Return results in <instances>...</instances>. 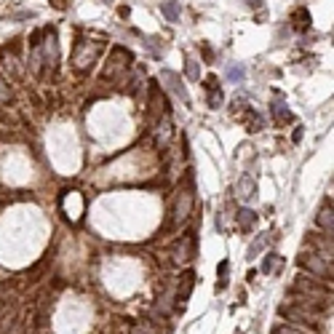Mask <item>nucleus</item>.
<instances>
[{"label": "nucleus", "mask_w": 334, "mask_h": 334, "mask_svg": "<svg viewBox=\"0 0 334 334\" xmlns=\"http://www.w3.org/2000/svg\"><path fill=\"white\" fill-rule=\"evenodd\" d=\"M297 262H299V268H305L310 275H315V278H321V281L332 278V262H329V259H324L321 254H313V251L299 254Z\"/></svg>", "instance_id": "1"}, {"label": "nucleus", "mask_w": 334, "mask_h": 334, "mask_svg": "<svg viewBox=\"0 0 334 334\" xmlns=\"http://www.w3.org/2000/svg\"><path fill=\"white\" fill-rule=\"evenodd\" d=\"M190 211H192V190H182V192H179V198H177V203H174V211H171L174 225L188 222Z\"/></svg>", "instance_id": "2"}, {"label": "nucleus", "mask_w": 334, "mask_h": 334, "mask_svg": "<svg viewBox=\"0 0 334 334\" xmlns=\"http://www.w3.org/2000/svg\"><path fill=\"white\" fill-rule=\"evenodd\" d=\"M192 254H195V235H192V233H185L182 241L174 246V259H179V262H188V259H192Z\"/></svg>", "instance_id": "3"}, {"label": "nucleus", "mask_w": 334, "mask_h": 334, "mask_svg": "<svg viewBox=\"0 0 334 334\" xmlns=\"http://www.w3.org/2000/svg\"><path fill=\"white\" fill-rule=\"evenodd\" d=\"M150 115H152L150 118L152 123H155V118L161 121V118L166 115V96H163V91L158 86L150 88Z\"/></svg>", "instance_id": "4"}, {"label": "nucleus", "mask_w": 334, "mask_h": 334, "mask_svg": "<svg viewBox=\"0 0 334 334\" xmlns=\"http://www.w3.org/2000/svg\"><path fill=\"white\" fill-rule=\"evenodd\" d=\"M161 81H166V83H168V88H171V94H174V96H179V99H182L185 104L190 102L188 88L182 86V81H179L177 72H171V70H161Z\"/></svg>", "instance_id": "5"}, {"label": "nucleus", "mask_w": 334, "mask_h": 334, "mask_svg": "<svg viewBox=\"0 0 334 334\" xmlns=\"http://www.w3.org/2000/svg\"><path fill=\"white\" fill-rule=\"evenodd\" d=\"M99 43H86V46H81L75 51V64L81 67V70H86L88 64H94V59H96V54H99Z\"/></svg>", "instance_id": "6"}, {"label": "nucleus", "mask_w": 334, "mask_h": 334, "mask_svg": "<svg viewBox=\"0 0 334 334\" xmlns=\"http://www.w3.org/2000/svg\"><path fill=\"white\" fill-rule=\"evenodd\" d=\"M192 286H195V273H192V270H188V273L179 278V286H177V302H179V305H185V302L190 299Z\"/></svg>", "instance_id": "7"}, {"label": "nucleus", "mask_w": 334, "mask_h": 334, "mask_svg": "<svg viewBox=\"0 0 334 334\" xmlns=\"http://www.w3.org/2000/svg\"><path fill=\"white\" fill-rule=\"evenodd\" d=\"M206 91H209V107L219 110L222 107V91L217 88V78H206Z\"/></svg>", "instance_id": "8"}, {"label": "nucleus", "mask_w": 334, "mask_h": 334, "mask_svg": "<svg viewBox=\"0 0 334 334\" xmlns=\"http://www.w3.org/2000/svg\"><path fill=\"white\" fill-rule=\"evenodd\" d=\"M270 115L275 118V123H278V126H284V123L292 121V112L286 110L284 102H273V104H270Z\"/></svg>", "instance_id": "9"}, {"label": "nucleus", "mask_w": 334, "mask_h": 334, "mask_svg": "<svg viewBox=\"0 0 334 334\" xmlns=\"http://www.w3.org/2000/svg\"><path fill=\"white\" fill-rule=\"evenodd\" d=\"M238 195L243 198V201H251V198L257 195V185H254L251 177H241V182H238Z\"/></svg>", "instance_id": "10"}, {"label": "nucleus", "mask_w": 334, "mask_h": 334, "mask_svg": "<svg viewBox=\"0 0 334 334\" xmlns=\"http://www.w3.org/2000/svg\"><path fill=\"white\" fill-rule=\"evenodd\" d=\"M254 225H257V214H254L251 209H241L238 211V228L243 230V233H249Z\"/></svg>", "instance_id": "11"}, {"label": "nucleus", "mask_w": 334, "mask_h": 334, "mask_svg": "<svg viewBox=\"0 0 334 334\" xmlns=\"http://www.w3.org/2000/svg\"><path fill=\"white\" fill-rule=\"evenodd\" d=\"M161 11H163V16H166L171 24H177V21H179V14H182V11H179V5L174 3V0H163V3H161Z\"/></svg>", "instance_id": "12"}, {"label": "nucleus", "mask_w": 334, "mask_h": 334, "mask_svg": "<svg viewBox=\"0 0 334 334\" xmlns=\"http://www.w3.org/2000/svg\"><path fill=\"white\" fill-rule=\"evenodd\" d=\"M281 265H284V257H278V254H268V257H265V262H262V273H265V275L278 273Z\"/></svg>", "instance_id": "13"}, {"label": "nucleus", "mask_w": 334, "mask_h": 334, "mask_svg": "<svg viewBox=\"0 0 334 334\" xmlns=\"http://www.w3.org/2000/svg\"><path fill=\"white\" fill-rule=\"evenodd\" d=\"M332 222H334V219H332V206H329V209H321V214H318V225L324 228V233H326V235H332Z\"/></svg>", "instance_id": "14"}, {"label": "nucleus", "mask_w": 334, "mask_h": 334, "mask_svg": "<svg viewBox=\"0 0 334 334\" xmlns=\"http://www.w3.org/2000/svg\"><path fill=\"white\" fill-rule=\"evenodd\" d=\"M268 241H270V238H268V235H259V238H257V241H254V243H251V246H249V254H246V259H254V257H257V254H259V251H262V249H265V246H268Z\"/></svg>", "instance_id": "15"}, {"label": "nucleus", "mask_w": 334, "mask_h": 334, "mask_svg": "<svg viewBox=\"0 0 334 334\" xmlns=\"http://www.w3.org/2000/svg\"><path fill=\"white\" fill-rule=\"evenodd\" d=\"M185 75H188L190 81H201V67H198L195 59H188V62H185Z\"/></svg>", "instance_id": "16"}, {"label": "nucleus", "mask_w": 334, "mask_h": 334, "mask_svg": "<svg viewBox=\"0 0 334 334\" xmlns=\"http://www.w3.org/2000/svg\"><path fill=\"white\" fill-rule=\"evenodd\" d=\"M228 273H230V262H219V281H217V289H225L228 286Z\"/></svg>", "instance_id": "17"}, {"label": "nucleus", "mask_w": 334, "mask_h": 334, "mask_svg": "<svg viewBox=\"0 0 334 334\" xmlns=\"http://www.w3.org/2000/svg\"><path fill=\"white\" fill-rule=\"evenodd\" d=\"M228 78L238 83V81H243V78H246V70H243L241 64H230V67H228Z\"/></svg>", "instance_id": "18"}, {"label": "nucleus", "mask_w": 334, "mask_h": 334, "mask_svg": "<svg viewBox=\"0 0 334 334\" xmlns=\"http://www.w3.org/2000/svg\"><path fill=\"white\" fill-rule=\"evenodd\" d=\"M246 121H249V131H259L262 123H259V115L254 110H246Z\"/></svg>", "instance_id": "19"}, {"label": "nucleus", "mask_w": 334, "mask_h": 334, "mask_svg": "<svg viewBox=\"0 0 334 334\" xmlns=\"http://www.w3.org/2000/svg\"><path fill=\"white\" fill-rule=\"evenodd\" d=\"M134 334H155V329L150 324H139V326H134Z\"/></svg>", "instance_id": "20"}, {"label": "nucleus", "mask_w": 334, "mask_h": 334, "mask_svg": "<svg viewBox=\"0 0 334 334\" xmlns=\"http://www.w3.org/2000/svg\"><path fill=\"white\" fill-rule=\"evenodd\" d=\"M0 99H11V88H8V83L0 78Z\"/></svg>", "instance_id": "21"}, {"label": "nucleus", "mask_w": 334, "mask_h": 334, "mask_svg": "<svg viewBox=\"0 0 334 334\" xmlns=\"http://www.w3.org/2000/svg\"><path fill=\"white\" fill-rule=\"evenodd\" d=\"M273 334H302V332H297L294 326H278V329H275Z\"/></svg>", "instance_id": "22"}, {"label": "nucleus", "mask_w": 334, "mask_h": 334, "mask_svg": "<svg viewBox=\"0 0 334 334\" xmlns=\"http://www.w3.org/2000/svg\"><path fill=\"white\" fill-rule=\"evenodd\" d=\"M104 3H112V0H104Z\"/></svg>", "instance_id": "23"}]
</instances>
